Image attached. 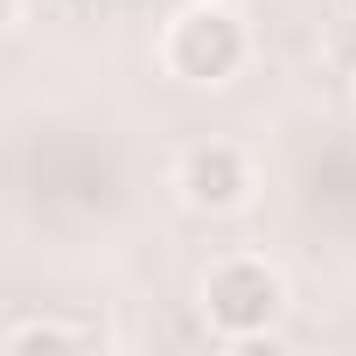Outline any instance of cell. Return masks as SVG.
Listing matches in <instances>:
<instances>
[{
    "instance_id": "obj_3",
    "label": "cell",
    "mask_w": 356,
    "mask_h": 356,
    "mask_svg": "<svg viewBox=\"0 0 356 356\" xmlns=\"http://www.w3.org/2000/svg\"><path fill=\"white\" fill-rule=\"evenodd\" d=\"M175 189H182V203L203 210V217H231V210L252 203V161L231 140H196L182 154V168H175Z\"/></svg>"
},
{
    "instance_id": "obj_1",
    "label": "cell",
    "mask_w": 356,
    "mask_h": 356,
    "mask_svg": "<svg viewBox=\"0 0 356 356\" xmlns=\"http://www.w3.org/2000/svg\"><path fill=\"white\" fill-rule=\"evenodd\" d=\"M245 56H252V35H245L231 0H189V8L168 15L161 63L182 84H231L245 70Z\"/></svg>"
},
{
    "instance_id": "obj_2",
    "label": "cell",
    "mask_w": 356,
    "mask_h": 356,
    "mask_svg": "<svg viewBox=\"0 0 356 356\" xmlns=\"http://www.w3.org/2000/svg\"><path fill=\"white\" fill-rule=\"evenodd\" d=\"M280 314H286V280L266 259L238 252V259L210 266V280H203V321H210V335H224V342H266Z\"/></svg>"
},
{
    "instance_id": "obj_4",
    "label": "cell",
    "mask_w": 356,
    "mask_h": 356,
    "mask_svg": "<svg viewBox=\"0 0 356 356\" xmlns=\"http://www.w3.org/2000/svg\"><path fill=\"white\" fill-rule=\"evenodd\" d=\"M91 342H105L98 328H63V321H22V328H8V349H91Z\"/></svg>"
},
{
    "instance_id": "obj_5",
    "label": "cell",
    "mask_w": 356,
    "mask_h": 356,
    "mask_svg": "<svg viewBox=\"0 0 356 356\" xmlns=\"http://www.w3.org/2000/svg\"><path fill=\"white\" fill-rule=\"evenodd\" d=\"M15 15H22V0H0V29H8V22H15Z\"/></svg>"
},
{
    "instance_id": "obj_6",
    "label": "cell",
    "mask_w": 356,
    "mask_h": 356,
    "mask_svg": "<svg viewBox=\"0 0 356 356\" xmlns=\"http://www.w3.org/2000/svg\"><path fill=\"white\" fill-rule=\"evenodd\" d=\"M231 8H245V0H231Z\"/></svg>"
}]
</instances>
